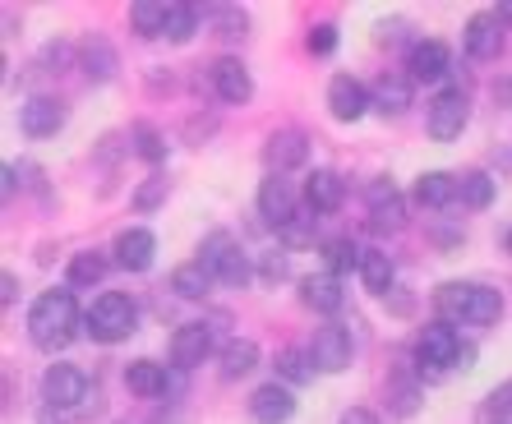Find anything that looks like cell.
<instances>
[{
    "mask_svg": "<svg viewBox=\"0 0 512 424\" xmlns=\"http://www.w3.org/2000/svg\"><path fill=\"white\" fill-rule=\"evenodd\" d=\"M79 323H84V314H79L74 291H42L33 314H28V337L42 351H65L79 337Z\"/></svg>",
    "mask_w": 512,
    "mask_h": 424,
    "instance_id": "obj_1",
    "label": "cell"
},
{
    "mask_svg": "<svg viewBox=\"0 0 512 424\" xmlns=\"http://www.w3.org/2000/svg\"><path fill=\"white\" fill-rule=\"evenodd\" d=\"M84 328H88V337H93V342L116 346V342H125V337L139 328V305H134L130 295H120V291L97 295L93 309L84 314Z\"/></svg>",
    "mask_w": 512,
    "mask_h": 424,
    "instance_id": "obj_2",
    "label": "cell"
},
{
    "mask_svg": "<svg viewBox=\"0 0 512 424\" xmlns=\"http://www.w3.org/2000/svg\"><path fill=\"white\" fill-rule=\"evenodd\" d=\"M462 337H457L453 323H425V332H420L416 342V369L420 378H429V383H439L448 369H457V355H462Z\"/></svg>",
    "mask_w": 512,
    "mask_h": 424,
    "instance_id": "obj_3",
    "label": "cell"
},
{
    "mask_svg": "<svg viewBox=\"0 0 512 424\" xmlns=\"http://www.w3.org/2000/svg\"><path fill=\"white\" fill-rule=\"evenodd\" d=\"M199 263L208 272H213L222 286H245L254 277V268H250V259H245V249L236 245V240L227 236V231H213V236L203 240V249H199Z\"/></svg>",
    "mask_w": 512,
    "mask_h": 424,
    "instance_id": "obj_4",
    "label": "cell"
},
{
    "mask_svg": "<svg viewBox=\"0 0 512 424\" xmlns=\"http://www.w3.org/2000/svg\"><path fill=\"white\" fill-rule=\"evenodd\" d=\"M466 120H471V102H466V93L462 88H448V93H439L434 102H429L425 130H429V139L453 143V139H462Z\"/></svg>",
    "mask_w": 512,
    "mask_h": 424,
    "instance_id": "obj_5",
    "label": "cell"
},
{
    "mask_svg": "<svg viewBox=\"0 0 512 424\" xmlns=\"http://www.w3.org/2000/svg\"><path fill=\"white\" fill-rule=\"evenodd\" d=\"M88 392H93V383H88L84 369H74V365H51L47 374H42V397H47V406H56V411H79Z\"/></svg>",
    "mask_w": 512,
    "mask_h": 424,
    "instance_id": "obj_6",
    "label": "cell"
},
{
    "mask_svg": "<svg viewBox=\"0 0 512 424\" xmlns=\"http://www.w3.org/2000/svg\"><path fill=\"white\" fill-rule=\"evenodd\" d=\"M310 360L323 374H342V369L351 365V332H346L342 323H323L310 342Z\"/></svg>",
    "mask_w": 512,
    "mask_h": 424,
    "instance_id": "obj_7",
    "label": "cell"
},
{
    "mask_svg": "<svg viewBox=\"0 0 512 424\" xmlns=\"http://www.w3.org/2000/svg\"><path fill=\"white\" fill-rule=\"evenodd\" d=\"M259 217L268 226H277V231L296 222V185L286 176H268L259 185Z\"/></svg>",
    "mask_w": 512,
    "mask_h": 424,
    "instance_id": "obj_8",
    "label": "cell"
},
{
    "mask_svg": "<svg viewBox=\"0 0 512 424\" xmlns=\"http://www.w3.org/2000/svg\"><path fill=\"white\" fill-rule=\"evenodd\" d=\"M208 79H213V93L222 97V102H231V106H245L254 97V79H250V70H245L236 56L213 60Z\"/></svg>",
    "mask_w": 512,
    "mask_h": 424,
    "instance_id": "obj_9",
    "label": "cell"
},
{
    "mask_svg": "<svg viewBox=\"0 0 512 424\" xmlns=\"http://www.w3.org/2000/svg\"><path fill=\"white\" fill-rule=\"evenodd\" d=\"M365 199H370V222L379 226V231H402V222H406V203H402V194H397L393 180H388V176L370 180Z\"/></svg>",
    "mask_w": 512,
    "mask_h": 424,
    "instance_id": "obj_10",
    "label": "cell"
},
{
    "mask_svg": "<svg viewBox=\"0 0 512 424\" xmlns=\"http://www.w3.org/2000/svg\"><path fill=\"white\" fill-rule=\"evenodd\" d=\"M370 106H374L370 88H365L360 79H351V74H337V79L328 83V111H333L337 120H346V125H351V120H360Z\"/></svg>",
    "mask_w": 512,
    "mask_h": 424,
    "instance_id": "obj_11",
    "label": "cell"
},
{
    "mask_svg": "<svg viewBox=\"0 0 512 424\" xmlns=\"http://www.w3.org/2000/svg\"><path fill=\"white\" fill-rule=\"evenodd\" d=\"M208 355H213V328H208V323H185V328H176V337H171V365L194 369V365H203Z\"/></svg>",
    "mask_w": 512,
    "mask_h": 424,
    "instance_id": "obj_12",
    "label": "cell"
},
{
    "mask_svg": "<svg viewBox=\"0 0 512 424\" xmlns=\"http://www.w3.org/2000/svg\"><path fill=\"white\" fill-rule=\"evenodd\" d=\"M60 125H65V106H60L56 97H28V102L19 106V130H24L28 139H51Z\"/></svg>",
    "mask_w": 512,
    "mask_h": 424,
    "instance_id": "obj_13",
    "label": "cell"
},
{
    "mask_svg": "<svg viewBox=\"0 0 512 424\" xmlns=\"http://www.w3.org/2000/svg\"><path fill=\"white\" fill-rule=\"evenodd\" d=\"M116 263L125 272H148L153 268V254H157V240H153V231H143V226H130V231H120L116 236Z\"/></svg>",
    "mask_w": 512,
    "mask_h": 424,
    "instance_id": "obj_14",
    "label": "cell"
},
{
    "mask_svg": "<svg viewBox=\"0 0 512 424\" xmlns=\"http://www.w3.org/2000/svg\"><path fill=\"white\" fill-rule=\"evenodd\" d=\"M250 415L259 424H286L296 415V397H291L286 383H263V388L250 397Z\"/></svg>",
    "mask_w": 512,
    "mask_h": 424,
    "instance_id": "obj_15",
    "label": "cell"
},
{
    "mask_svg": "<svg viewBox=\"0 0 512 424\" xmlns=\"http://www.w3.org/2000/svg\"><path fill=\"white\" fill-rule=\"evenodd\" d=\"M310 157V143H305V134H296V130H282V134H273L268 139V148H263V162H268V171L273 176H286L291 166H300Z\"/></svg>",
    "mask_w": 512,
    "mask_h": 424,
    "instance_id": "obj_16",
    "label": "cell"
},
{
    "mask_svg": "<svg viewBox=\"0 0 512 424\" xmlns=\"http://www.w3.org/2000/svg\"><path fill=\"white\" fill-rule=\"evenodd\" d=\"M462 42H466V51H471L476 60H494V56L503 51V28H499V19H494V14H471V24H466Z\"/></svg>",
    "mask_w": 512,
    "mask_h": 424,
    "instance_id": "obj_17",
    "label": "cell"
},
{
    "mask_svg": "<svg viewBox=\"0 0 512 424\" xmlns=\"http://www.w3.org/2000/svg\"><path fill=\"white\" fill-rule=\"evenodd\" d=\"M406 70H411V79H443V74L453 70V51L443 47V42H416L411 47V60H406Z\"/></svg>",
    "mask_w": 512,
    "mask_h": 424,
    "instance_id": "obj_18",
    "label": "cell"
},
{
    "mask_svg": "<svg viewBox=\"0 0 512 424\" xmlns=\"http://www.w3.org/2000/svg\"><path fill=\"white\" fill-rule=\"evenodd\" d=\"M411 74H383L379 83L370 88L374 97V111H383V116H402L406 106H411V97H416V88H411Z\"/></svg>",
    "mask_w": 512,
    "mask_h": 424,
    "instance_id": "obj_19",
    "label": "cell"
},
{
    "mask_svg": "<svg viewBox=\"0 0 512 424\" xmlns=\"http://www.w3.org/2000/svg\"><path fill=\"white\" fill-rule=\"evenodd\" d=\"M300 300L310 309H319V314H337V309L346 305L342 282H337L333 272H310V277L300 282Z\"/></svg>",
    "mask_w": 512,
    "mask_h": 424,
    "instance_id": "obj_20",
    "label": "cell"
},
{
    "mask_svg": "<svg viewBox=\"0 0 512 424\" xmlns=\"http://www.w3.org/2000/svg\"><path fill=\"white\" fill-rule=\"evenodd\" d=\"M346 199V180L337 176V171H314L310 180H305V203H310V212H337Z\"/></svg>",
    "mask_w": 512,
    "mask_h": 424,
    "instance_id": "obj_21",
    "label": "cell"
},
{
    "mask_svg": "<svg viewBox=\"0 0 512 424\" xmlns=\"http://www.w3.org/2000/svg\"><path fill=\"white\" fill-rule=\"evenodd\" d=\"M411 199L420 208H448V203H457V176L453 171H425V176H416Z\"/></svg>",
    "mask_w": 512,
    "mask_h": 424,
    "instance_id": "obj_22",
    "label": "cell"
},
{
    "mask_svg": "<svg viewBox=\"0 0 512 424\" xmlns=\"http://www.w3.org/2000/svg\"><path fill=\"white\" fill-rule=\"evenodd\" d=\"M471 300H476V286L471 282H443L434 291V309H439L443 323H466L471 318Z\"/></svg>",
    "mask_w": 512,
    "mask_h": 424,
    "instance_id": "obj_23",
    "label": "cell"
},
{
    "mask_svg": "<svg viewBox=\"0 0 512 424\" xmlns=\"http://www.w3.org/2000/svg\"><path fill=\"white\" fill-rule=\"evenodd\" d=\"M125 388H130L134 397H162V392H167V369L157 365V360H134V365L125 369Z\"/></svg>",
    "mask_w": 512,
    "mask_h": 424,
    "instance_id": "obj_24",
    "label": "cell"
},
{
    "mask_svg": "<svg viewBox=\"0 0 512 424\" xmlns=\"http://www.w3.org/2000/svg\"><path fill=\"white\" fill-rule=\"evenodd\" d=\"M213 282H217V277L203 268L199 259H194V263H180V268L171 272V291H176L180 300H203V295L213 291Z\"/></svg>",
    "mask_w": 512,
    "mask_h": 424,
    "instance_id": "obj_25",
    "label": "cell"
},
{
    "mask_svg": "<svg viewBox=\"0 0 512 424\" xmlns=\"http://www.w3.org/2000/svg\"><path fill=\"white\" fill-rule=\"evenodd\" d=\"M217 360H222V378H245L250 369H259V346L250 337H231Z\"/></svg>",
    "mask_w": 512,
    "mask_h": 424,
    "instance_id": "obj_26",
    "label": "cell"
},
{
    "mask_svg": "<svg viewBox=\"0 0 512 424\" xmlns=\"http://www.w3.org/2000/svg\"><path fill=\"white\" fill-rule=\"evenodd\" d=\"M323 263H328V272H333V277H342V272H360V263H365V249H360L351 236L323 240Z\"/></svg>",
    "mask_w": 512,
    "mask_h": 424,
    "instance_id": "obj_27",
    "label": "cell"
},
{
    "mask_svg": "<svg viewBox=\"0 0 512 424\" xmlns=\"http://www.w3.org/2000/svg\"><path fill=\"white\" fill-rule=\"evenodd\" d=\"M457 199H462V208L485 212L489 203H494V176H489V171H466V176H457Z\"/></svg>",
    "mask_w": 512,
    "mask_h": 424,
    "instance_id": "obj_28",
    "label": "cell"
},
{
    "mask_svg": "<svg viewBox=\"0 0 512 424\" xmlns=\"http://www.w3.org/2000/svg\"><path fill=\"white\" fill-rule=\"evenodd\" d=\"M167 14L171 5H162V0H139V5H130V24L139 37H167Z\"/></svg>",
    "mask_w": 512,
    "mask_h": 424,
    "instance_id": "obj_29",
    "label": "cell"
},
{
    "mask_svg": "<svg viewBox=\"0 0 512 424\" xmlns=\"http://www.w3.org/2000/svg\"><path fill=\"white\" fill-rule=\"evenodd\" d=\"M360 282L370 286L374 295H388L393 291V259L383 249H365V263H360Z\"/></svg>",
    "mask_w": 512,
    "mask_h": 424,
    "instance_id": "obj_30",
    "label": "cell"
},
{
    "mask_svg": "<svg viewBox=\"0 0 512 424\" xmlns=\"http://www.w3.org/2000/svg\"><path fill=\"white\" fill-rule=\"evenodd\" d=\"M277 378H282V383H291V388L310 383V378H314V360H310V351H296V346L277 351Z\"/></svg>",
    "mask_w": 512,
    "mask_h": 424,
    "instance_id": "obj_31",
    "label": "cell"
},
{
    "mask_svg": "<svg viewBox=\"0 0 512 424\" xmlns=\"http://www.w3.org/2000/svg\"><path fill=\"white\" fill-rule=\"evenodd\" d=\"M84 70L93 83H107L111 74H116V51H111L102 37H88L84 42Z\"/></svg>",
    "mask_w": 512,
    "mask_h": 424,
    "instance_id": "obj_32",
    "label": "cell"
},
{
    "mask_svg": "<svg viewBox=\"0 0 512 424\" xmlns=\"http://www.w3.org/2000/svg\"><path fill=\"white\" fill-rule=\"evenodd\" d=\"M111 259L107 254H97V249H88V254H74L70 259V286H97L102 277H107Z\"/></svg>",
    "mask_w": 512,
    "mask_h": 424,
    "instance_id": "obj_33",
    "label": "cell"
},
{
    "mask_svg": "<svg viewBox=\"0 0 512 424\" xmlns=\"http://www.w3.org/2000/svg\"><path fill=\"white\" fill-rule=\"evenodd\" d=\"M503 318V295L494 286H476V300H471V318L466 323H476V328H494Z\"/></svg>",
    "mask_w": 512,
    "mask_h": 424,
    "instance_id": "obj_34",
    "label": "cell"
},
{
    "mask_svg": "<svg viewBox=\"0 0 512 424\" xmlns=\"http://www.w3.org/2000/svg\"><path fill=\"white\" fill-rule=\"evenodd\" d=\"M199 33V10L185 5V0H171V14H167V37L171 42H190Z\"/></svg>",
    "mask_w": 512,
    "mask_h": 424,
    "instance_id": "obj_35",
    "label": "cell"
},
{
    "mask_svg": "<svg viewBox=\"0 0 512 424\" xmlns=\"http://www.w3.org/2000/svg\"><path fill=\"white\" fill-rule=\"evenodd\" d=\"M277 236H282V249H305V245H314V236H319V217H314V212H296V222L282 226Z\"/></svg>",
    "mask_w": 512,
    "mask_h": 424,
    "instance_id": "obj_36",
    "label": "cell"
},
{
    "mask_svg": "<svg viewBox=\"0 0 512 424\" xmlns=\"http://www.w3.org/2000/svg\"><path fill=\"white\" fill-rule=\"evenodd\" d=\"M134 153L143 157V162H162V157H167V143H162V134L157 130H148V125H134Z\"/></svg>",
    "mask_w": 512,
    "mask_h": 424,
    "instance_id": "obj_37",
    "label": "cell"
},
{
    "mask_svg": "<svg viewBox=\"0 0 512 424\" xmlns=\"http://www.w3.org/2000/svg\"><path fill=\"white\" fill-rule=\"evenodd\" d=\"M485 420L489 424H512V383H503V388H494L485 397Z\"/></svg>",
    "mask_w": 512,
    "mask_h": 424,
    "instance_id": "obj_38",
    "label": "cell"
},
{
    "mask_svg": "<svg viewBox=\"0 0 512 424\" xmlns=\"http://www.w3.org/2000/svg\"><path fill=\"white\" fill-rule=\"evenodd\" d=\"M213 19H217V37H227V42H236V37H245V14L240 10H213Z\"/></svg>",
    "mask_w": 512,
    "mask_h": 424,
    "instance_id": "obj_39",
    "label": "cell"
},
{
    "mask_svg": "<svg viewBox=\"0 0 512 424\" xmlns=\"http://www.w3.org/2000/svg\"><path fill=\"white\" fill-rule=\"evenodd\" d=\"M259 277L268 286L286 282V277H291V259H286V254H263V259H259Z\"/></svg>",
    "mask_w": 512,
    "mask_h": 424,
    "instance_id": "obj_40",
    "label": "cell"
},
{
    "mask_svg": "<svg viewBox=\"0 0 512 424\" xmlns=\"http://www.w3.org/2000/svg\"><path fill=\"white\" fill-rule=\"evenodd\" d=\"M310 51H314V56H333V51H337V28L333 24L314 28V33H310Z\"/></svg>",
    "mask_w": 512,
    "mask_h": 424,
    "instance_id": "obj_41",
    "label": "cell"
},
{
    "mask_svg": "<svg viewBox=\"0 0 512 424\" xmlns=\"http://www.w3.org/2000/svg\"><path fill=\"white\" fill-rule=\"evenodd\" d=\"M416 401H420V388L402 383V388L393 392V411H397V415H411V411H416Z\"/></svg>",
    "mask_w": 512,
    "mask_h": 424,
    "instance_id": "obj_42",
    "label": "cell"
},
{
    "mask_svg": "<svg viewBox=\"0 0 512 424\" xmlns=\"http://www.w3.org/2000/svg\"><path fill=\"white\" fill-rule=\"evenodd\" d=\"M162 194H167V180H148V185H143L139 189V199H134V203H139V208H157V203H162Z\"/></svg>",
    "mask_w": 512,
    "mask_h": 424,
    "instance_id": "obj_43",
    "label": "cell"
},
{
    "mask_svg": "<svg viewBox=\"0 0 512 424\" xmlns=\"http://www.w3.org/2000/svg\"><path fill=\"white\" fill-rule=\"evenodd\" d=\"M14 300H19V277H14V272H5V277H0V305L10 309Z\"/></svg>",
    "mask_w": 512,
    "mask_h": 424,
    "instance_id": "obj_44",
    "label": "cell"
},
{
    "mask_svg": "<svg viewBox=\"0 0 512 424\" xmlns=\"http://www.w3.org/2000/svg\"><path fill=\"white\" fill-rule=\"evenodd\" d=\"M337 424H379V415H374V411H365V406H351V411H346Z\"/></svg>",
    "mask_w": 512,
    "mask_h": 424,
    "instance_id": "obj_45",
    "label": "cell"
},
{
    "mask_svg": "<svg viewBox=\"0 0 512 424\" xmlns=\"http://www.w3.org/2000/svg\"><path fill=\"white\" fill-rule=\"evenodd\" d=\"M383 300H388V305H393V314H411V295H406L402 286H393V291L383 295Z\"/></svg>",
    "mask_w": 512,
    "mask_h": 424,
    "instance_id": "obj_46",
    "label": "cell"
},
{
    "mask_svg": "<svg viewBox=\"0 0 512 424\" xmlns=\"http://www.w3.org/2000/svg\"><path fill=\"white\" fill-rule=\"evenodd\" d=\"M494 97H499V106H512V74L494 83Z\"/></svg>",
    "mask_w": 512,
    "mask_h": 424,
    "instance_id": "obj_47",
    "label": "cell"
},
{
    "mask_svg": "<svg viewBox=\"0 0 512 424\" xmlns=\"http://www.w3.org/2000/svg\"><path fill=\"white\" fill-rule=\"evenodd\" d=\"M97 411H102V397H97V388H93V392L84 397V406H79V415L88 420V415H97Z\"/></svg>",
    "mask_w": 512,
    "mask_h": 424,
    "instance_id": "obj_48",
    "label": "cell"
},
{
    "mask_svg": "<svg viewBox=\"0 0 512 424\" xmlns=\"http://www.w3.org/2000/svg\"><path fill=\"white\" fill-rule=\"evenodd\" d=\"M37 424H65V415H60L56 406H42V411H37Z\"/></svg>",
    "mask_w": 512,
    "mask_h": 424,
    "instance_id": "obj_49",
    "label": "cell"
},
{
    "mask_svg": "<svg viewBox=\"0 0 512 424\" xmlns=\"http://www.w3.org/2000/svg\"><path fill=\"white\" fill-rule=\"evenodd\" d=\"M503 19H512V0H508V5H503Z\"/></svg>",
    "mask_w": 512,
    "mask_h": 424,
    "instance_id": "obj_50",
    "label": "cell"
},
{
    "mask_svg": "<svg viewBox=\"0 0 512 424\" xmlns=\"http://www.w3.org/2000/svg\"><path fill=\"white\" fill-rule=\"evenodd\" d=\"M508 254H512V231H508Z\"/></svg>",
    "mask_w": 512,
    "mask_h": 424,
    "instance_id": "obj_51",
    "label": "cell"
}]
</instances>
